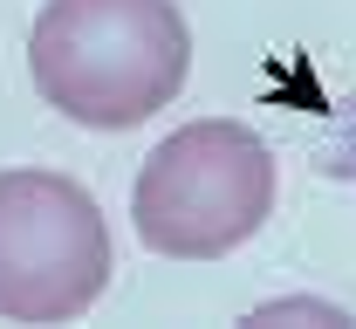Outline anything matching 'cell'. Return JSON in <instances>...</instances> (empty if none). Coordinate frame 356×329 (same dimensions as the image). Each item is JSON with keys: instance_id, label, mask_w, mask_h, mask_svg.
<instances>
[{"instance_id": "cell-2", "label": "cell", "mask_w": 356, "mask_h": 329, "mask_svg": "<svg viewBox=\"0 0 356 329\" xmlns=\"http://www.w3.org/2000/svg\"><path fill=\"white\" fill-rule=\"evenodd\" d=\"M267 213H274V158L261 131L233 117L178 124L131 186L137 240L172 261H220L261 234Z\"/></svg>"}, {"instance_id": "cell-1", "label": "cell", "mask_w": 356, "mask_h": 329, "mask_svg": "<svg viewBox=\"0 0 356 329\" xmlns=\"http://www.w3.org/2000/svg\"><path fill=\"white\" fill-rule=\"evenodd\" d=\"M192 69V35L172 0H48L28 35L35 90L83 131L158 117Z\"/></svg>"}, {"instance_id": "cell-3", "label": "cell", "mask_w": 356, "mask_h": 329, "mask_svg": "<svg viewBox=\"0 0 356 329\" xmlns=\"http://www.w3.org/2000/svg\"><path fill=\"white\" fill-rule=\"evenodd\" d=\"M110 288L103 206L69 172H0V323H76Z\"/></svg>"}]
</instances>
